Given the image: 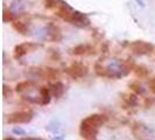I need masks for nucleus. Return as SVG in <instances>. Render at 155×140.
Returning <instances> with one entry per match:
<instances>
[{"mask_svg":"<svg viewBox=\"0 0 155 140\" xmlns=\"http://www.w3.org/2000/svg\"><path fill=\"white\" fill-rule=\"evenodd\" d=\"M135 64L132 58H128L126 61H118L112 60L107 64H104L103 62L98 61L94 64V72L101 77L107 78H121L127 76L131 70H134Z\"/></svg>","mask_w":155,"mask_h":140,"instance_id":"f257e3e1","label":"nucleus"},{"mask_svg":"<svg viewBox=\"0 0 155 140\" xmlns=\"http://www.w3.org/2000/svg\"><path fill=\"white\" fill-rule=\"evenodd\" d=\"M107 122V117L96 113L86 117L82 120L79 125V134L82 138L86 140H94L97 138V134L99 132L101 127Z\"/></svg>","mask_w":155,"mask_h":140,"instance_id":"f03ea898","label":"nucleus"},{"mask_svg":"<svg viewBox=\"0 0 155 140\" xmlns=\"http://www.w3.org/2000/svg\"><path fill=\"white\" fill-rule=\"evenodd\" d=\"M34 117L33 111L29 109L26 110H20V111H14L12 113H9L7 116V123L8 124L15 125V124H27L31 122Z\"/></svg>","mask_w":155,"mask_h":140,"instance_id":"7ed1b4c3","label":"nucleus"},{"mask_svg":"<svg viewBox=\"0 0 155 140\" xmlns=\"http://www.w3.org/2000/svg\"><path fill=\"white\" fill-rule=\"evenodd\" d=\"M64 71L69 77L74 78V79H79V78L84 77L87 74V67L83 62L75 61V62L71 63L69 67H67Z\"/></svg>","mask_w":155,"mask_h":140,"instance_id":"20e7f679","label":"nucleus"},{"mask_svg":"<svg viewBox=\"0 0 155 140\" xmlns=\"http://www.w3.org/2000/svg\"><path fill=\"white\" fill-rule=\"evenodd\" d=\"M130 49L135 55H147L154 50V46L145 41H134L130 43Z\"/></svg>","mask_w":155,"mask_h":140,"instance_id":"39448f33","label":"nucleus"},{"mask_svg":"<svg viewBox=\"0 0 155 140\" xmlns=\"http://www.w3.org/2000/svg\"><path fill=\"white\" fill-rule=\"evenodd\" d=\"M39 47L40 45L34 43V42H25V43H21V45H18L14 48V58L19 60V58L23 57L25 55H27L28 53L36 50Z\"/></svg>","mask_w":155,"mask_h":140,"instance_id":"423d86ee","label":"nucleus"},{"mask_svg":"<svg viewBox=\"0 0 155 140\" xmlns=\"http://www.w3.org/2000/svg\"><path fill=\"white\" fill-rule=\"evenodd\" d=\"M69 53L71 55H76V56H86V55L96 54V49L91 45L82 43V45H78V46L74 47L72 49H70Z\"/></svg>","mask_w":155,"mask_h":140,"instance_id":"0eeeda50","label":"nucleus"},{"mask_svg":"<svg viewBox=\"0 0 155 140\" xmlns=\"http://www.w3.org/2000/svg\"><path fill=\"white\" fill-rule=\"evenodd\" d=\"M39 76L42 79H48L49 82H54V81H58L60 79V71L54 68H45L43 70H40L39 71Z\"/></svg>","mask_w":155,"mask_h":140,"instance_id":"6e6552de","label":"nucleus"},{"mask_svg":"<svg viewBox=\"0 0 155 140\" xmlns=\"http://www.w3.org/2000/svg\"><path fill=\"white\" fill-rule=\"evenodd\" d=\"M49 89H50V92L54 96L56 99L61 98L63 95H64V91H65V88H64V84L60 81H54V82H49Z\"/></svg>","mask_w":155,"mask_h":140,"instance_id":"1a4fd4ad","label":"nucleus"},{"mask_svg":"<svg viewBox=\"0 0 155 140\" xmlns=\"http://www.w3.org/2000/svg\"><path fill=\"white\" fill-rule=\"evenodd\" d=\"M121 102L126 108H134L138 105V96L134 92H126L121 95Z\"/></svg>","mask_w":155,"mask_h":140,"instance_id":"9d476101","label":"nucleus"},{"mask_svg":"<svg viewBox=\"0 0 155 140\" xmlns=\"http://www.w3.org/2000/svg\"><path fill=\"white\" fill-rule=\"evenodd\" d=\"M40 96H41V104L40 105H48L50 103V97L53 96L50 92L49 86H41L40 88Z\"/></svg>","mask_w":155,"mask_h":140,"instance_id":"9b49d317","label":"nucleus"},{"mask_svg":"<svg viewBox=\"0 0 155 140\" xmlns=\"http://www.w3.org/2000/svg\"><path fill=\"white\" fill-rule=\"evenodd\" d=\"M130 89H131L132 92L137 93V95H143V93L146 92V90L143 89V86L141 85L138 81L131 82V83H130Z\"/></svg>","mask_w":155,"mask_h":140,"instance_id":"f8f14e48","label":"nucleus"},{"mask_svg":"<svg viewBox=\"0 0 155 140\" xmlns=\"http://www.w3.org/2000/svg\"><path fill=\"white\" fill-rule=\"evenodd\" d=\"M34 84V82L33 81H23V82H20V83H18L15 86V91L18 93H22L23 91H26L28 88L31 85H33Z\"/></svg>","mask_w":155,"mask_h":140,"instance_id":"ddd939ff","label":"nucleus"},{"mask_svg":"<svg viewBox=\"0 0 155 140\" xmlns=\"http://www.w3.org/2000/svg\"><path fill=\"white\" fill-rule=\"evenodd\" d=\"M134 74L140 78H146L148 76V74H149V71L146 67H143V65H135V68H134Z\"/></svg>","mask_w":155,"mask_h":140,"instance_id":"4468645a","label":"nucleus"},{"mask_svg":"<svg viewBox=\"0 0 155 140\" xmlns=\"http://www.w3.org/2000/svg\"><path fill=\"white\" fill-rule=\"evenodd\" d=\"M13 27H14V29H15L16 32H19L20 34H27V32H28L27 25L21 22V21H15V22L13 23Z\"/></svg>","mask_w":155,"mask_h":140,"instance_id":"2eb2a0df","label":"nucleus"},{"mask_svg":"<svg viewBox=\"0 0 155 140\" xmlns=\"http://www.w3.org/2000/svg\"><path fill=\"white\" fill-rule=\"evenodd\" d=\"M2 95H4V98L11 97V96H12V90H11V88H8L7 85H4V89H2Z\"/></svg>","mask_w":155,"mask_h":140,"instance_id":"dca6fc26","label":"nucleus"},{"mask_svg":"<svg viewBox=\"0 0 155 140\" xmlns=\"http://www.w3.org/2000/svg\"><path fill=\"white\" fill-rule=\"evenodd\" d=\"M148 86H149L150 92L155 95V77H153V78H150V79H149V82H148Z\"/></svg>","mask_w":155,"mask_h":140,"instance_id":"f3484780","label":"nucleus"},{"mask_svg":"<svg viewBox=\"0 0 155 140\" xmlns=\"http://www.w3.org/2000/svg\"><path fill=\"white\" fill-rule=\"evenodd\" d=\"M13 133L18 134V135H23V134H26V131L22 130V128H20V127H14L13 128Z\"/></svg>","mask_w":155,"mask_h":140,"instance_id":"a211bd4d","label":"nucleus"},{"mask_svg":"<svg viewBox=\"0 0 155 140\" xmlns=\"http://www.w3.org/2000/svg\"><path fill=\"white\" fill-rule=\"evenodd\" d=\"M20 140H43V139H40V138H31V137H28V138H21Z\"/></svg>","mask_w":155,"mask_h":140,"instance_id":"6ab92c4d","label":"nucleus"},{"mask_svg":"<svg viewBox=\"0 0 155 140\" xmlns=\"http://www.w3.org/2000/svg\"><path fill=\"white\" fill-rule=\"evenodd\" d=\"M4 140H16V139H14V138H5Z\"/></svg>","mask_w":155,"mask_h":140,"instance_id":"aec40b11","label":"nucleus"}]
</instances>
